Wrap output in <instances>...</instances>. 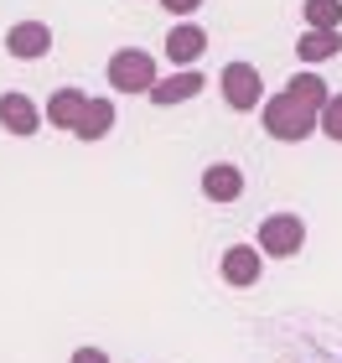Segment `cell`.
Instances as JSON below:
<instances>
[{
	"label": "cell",
	"mask_w": 342,
	"mask_h": 363,
	"mask_svg": "<svg viewBox=\"0 0 342 363\" xmlns=\"http://www.w3.org/2000/svg\"><path fill=\"white\" fill-rule=\"evenodd\" d=\"M259 120H265V135H275V140H306L317 130V109H306V104H296L285 89L280 94H270L265 104H259Z\"/></svg>",
	"instance_id": "cell-1"
},
{
	"label": "cell",
	"mask_w": 342,
	"mask_h": 363,
	"mask_svg": "<svg viewBox=\"0 0 342 363\" xmlns=\"http://www.w3.org/2000/svg\"><path fill=\"white\" fill-rule=\"evenodd\" d=\"M156 84V57L145 47H120L109 57V89L114 94H145Z\"/></svg>",
	"instance_id": "cell-2"
},
{
	"label": "cell",
	"mask_w": 342,
	"mask_h": 363,
	"mask_svg": "<svg viewBox=\"0 0 342 363\" xmlns=\"http://www.w3.org/2000/svg\"><path fill=\"white\" fill-rule=\"evenodd\" d=\"M218 89H223V104L239 109V114L265 104V78H259L254 62H228V68L218 73Z\"/></svg>",
	"instance_id": "cell-3"
},
{
	"label": "cell",
	"mask_w": 342,
	"mask_h": 363,
	"mask_svg": "<svg viewBox=\"0 0 342 363\" xmlns=\"http://www.w3.org/2000/svg\"><path fill=\"white\" fill-rule=\"evenodd\" d=\"M301 244H306V223L296 218V213H270V218L259 223V234H254V250L275 255V259L301 255Z\"/></svg>",
	"instance_id": "cell-4"
},
{
	"label": "cell",
	"mask_w": 342,
	"mask_h": 363,
	"mask_svg": "<svg viewBox=\"0 0 342 363\" xmlns=\"http://www.w3.org/2000/svg\"><path fill=\"white\" fill-rule=\"evenodd\" d=\"M223 286H234V291H249L259 286V270H265V255L254 250V244H228L223 250Z\"/></svg>",
	"instance_id": "cell-5"
},
{
	"label": "cell",
	"mask_w": 342,
	"mask_h": 363,
	"mask_svg": "<svg viewBox=\"0 0 342 363\" xmlns=\"http://www.w3.org/2000/svg\"><path fill=\"white\" fill-rule=\"evenodd\" d=\"M6 52L21 57V62L47 57V52H52V26H47V21H16L6 31Z\"/></svg>",
	"instance_id": "cell-6"
},
{
	"label": "cell",
	"mask_w": 342,
	"mask_h": 363,
	"mask_svg": "<svg viewBox=\"0 0 342 363\" xmlns=\"http://www.w3.org/2000/svg\"><path fill=\"white\" fill-rule=\"evenodd\" d=\"M207 89V78L198 73V68H182V73H171V78H156L151 89V104H161V109H171V104H187V99H198Z\"/></svg>",
	"instance_id": "cell-7"
},
{
	"label": "cell",
	"mask_w": 342,
	"mask_h": 363,
	"mask_svg": "<svg viewBox=\"0 0 342 363\" xmlns=\"http://www.w3.org/2000/svg\"><path fill=\"white\" fill-rule=\"evenodd\" d=\"M0 130H11V135H37L42 109L31 104L26 94H0Z\"/></svg>",
	"instance_id": "cell-8"
},
{
	"label": "cell",
	"mask_w": 342,
	"mask_h": 363,
	"mask_svg": "<svg viewBox=\"0 0 342 363\" xmlns=\"http://www.w3.org/2000/svg\"><path fill=\"white\" fill-rule=\"evenodd\" d=\"M207 52V31L203 26H171V37H166V57L176 62V68H192V62H198Z\"/></svg>",
	"instance_id": "cell-9"
},
{
	"label": "cell",
	"mask_w": 342,
	"mask_h": 363,
	"mask_svg": "<svg viewBox=\"0 0 342 363\" xmlns=\"http://www.w3.org/2000/svg\"><path fill=\"white\" fill-rule=\"evenodd\" d=\"M203 192L213 197V203H239L244 197V172L228 167V161H213V167L203 172Z\"/></svg>",
	"instance_id": "cell-10"
},
{
	"label": "cell",
	"mask_w": 342,
	"mask_h": 363,
	"mask_svg": "<svg viewBox=\"0 0 342 363\" xmlns=\"http://www.w3.org/2000/svg\"><path fill=\"white\" fill-rule=\"evenodd\" d=\"M109 130H114V104L109 99H84V114H78L73 135L78 140H104Z\"/></svg>",
	"instance_id": "cell-11"
},
{
	"label": "cell",
	"mask_w": 342,
	"mask_h": 363,
	"mask_svg": "<svg viewBox=\"0 0 342 363\" xmlns=\"http://www.w3.org/2000/svg\"><path fill=\"white\" fill-rule=\"evenodd\" d=\"M84 89H57L52 99H47V114H42V120L47 125H52V130H73L78 125V114H84Z\"/></svg>",
	"instance_id": "cell-12"
},
{
	"label": "cell",
	"mask_w": 342,
	"mask_h": 363,
	"mask_svg": "<svg viewBox=\"0 0 342 363\" xmlns=\"http://www.w3.org/2000/svg\"><path fill=\"white\" fill-rule=\"evenodd\" d=\"M337 52H342V31H306V37H296V57L306 68H317V62H327Z\"/></svg>",
	"instance_id": "cell-13"
},
{
	"label": "cell",
	"mask_w": 342,
	"mask_h": 363,
	"mask_svg": "<svg viewBox=\"0 0 342 363\" xmlns=\"http://www.w3.org/2000/svg\"><path fill=\"white\" fill-rule=\"evenodd\" d=\"M285 94L296 99V104H306V109H321V104H327V99H332V89H327V78H317L312 68L290 78V84H285Z\"/></svg>",
	"instance_id": "cell-14"
},
{
	"label": "cell",
	"mask_w": 342,
	"mask_h": 363,
	"mask_svg": "<svg viewBox=\"0 0 342 363\" xmlns=\"http://www.w3.org/2000/svg\"><path fill=\"white\" fill-rule=\"evenodd\" d=\"M306 31H342V0H306Z\"/></svg>",
	"instance_id": "cell-15"
},
{
	"label": "cell",
	"mask_w": 342,
	"mask_h": 363,
	"mask_svg": "<svg viewBox=\"0 0 342 363\" xmlns=\"http://www.w3.org/2000/svg\"><path fill=\"white\" fill-rule=\"evenodd\" d=\"M317 130H321L327 140H337V145H342V94H332L327 104L317 109Z\"/></svg>",
	"instance_id": "cell-16"
},
{
	"label": "cell",
	"mask_w": 342,
	"mask_h": 363,
	"mask_svg": "<svg viewBox=\"0 0 342 363\" xmlns=\"http://www.w3.org/2000/svg\"><path fill=\"white\" fill-rule=\"evenodd\" d=\"M161 6H166L171 16H192V11H198V6H203V0H161Z\"/></svg>",
	"instance_id": "cell-17"
},
{
	"label": "cell",
	"mask_w": 342,
	"mask_h": 363,
	"mask_svg": "<svg viewBox=\"0 0 342 363\" xmlns=\"http://www.w3.org/2000/svg\"><path fill=\"white\" fill-rule=\"evenodd\" d=\"M73 363H109V353H104V348H78Z\"/></svg>",
	"instance_id": "cell-18"
}]
</instances>
